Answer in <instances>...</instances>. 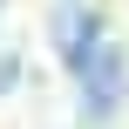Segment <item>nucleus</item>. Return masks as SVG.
<instances>
[{"label":"nucleus","mask_w":129,"mask_h":129,"mask_svg":"<svg viewBox=\"0 0 129 129\" xmlns=\"http://www.w3.org/2000/svg\"><path fill=\"white\" fill-rule=\"evenodd\" d=\"M82 88H88V95H82V116H116V109H122V54L102 48V61L82 75Z\"/></svg>","instance_id":"obj_1"}]
</instances>
